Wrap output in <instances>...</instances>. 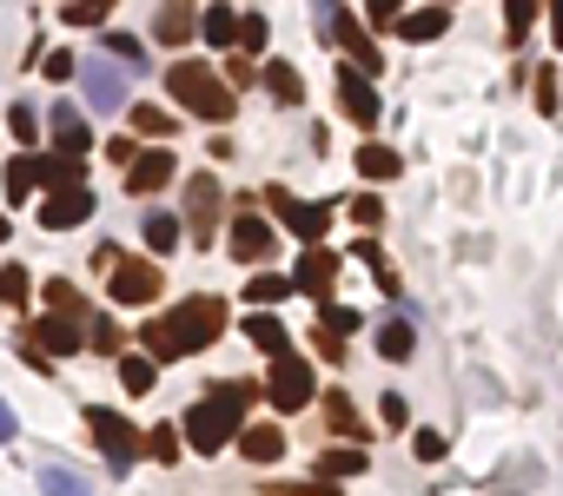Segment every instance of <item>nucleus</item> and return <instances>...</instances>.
Returning <instances> with one entry per match:
<instances>
[{
    "mask_svg": "<svg viewBox=\"0 0 563 496\" xmlns=\"http://www.w3.org/2000/svg\"><path fill=\"white\" fill-rule=\"evenodd\" d=\"M238 450H246L253 463H279L285 457V437H279V424H238V437H232Z\"/></svg>",
    "mask_w": 563,
    "mask_h": 496,
    "instance_id": "19",
    "label": "nucleus"
},
{
    "mask_svg": "<svg viewBox=\"0 0 563 496\" xmlns=\"http://www.w3.org/2000/svg\"><path fill=\"white\" fill-rule=\"evenodd\" d=\"M0 238H8V219H0Z\"/></svg>",
    "mask_w": 563,
    "mask_h": 496,
    "instance_id": "52",
    "label": "nucleus"
},
{
    "mask_svg": "<svg viewBox=\"0 0 563 496\" xmlns=\"http://www.w3.org/2000/svg\"><path fill=\"white\" fill-rule=\"evenodd\" d=\"M193 27H199V14H193V8H167V14H159V21H152V34H159V40H167V47H180V40H193Z\"/></svg>",
    "mask_w": 563,
    "mask_h": 496,
    "instance_id": "26",
    "label": "nucleus"
},
{
    "mask_svg": "<svg viewBox=\"0 0 563 496\" xmlns=\"http://www.w3.org/2000/svg\"><path fill=\"white\" fill-rule=\"evenodd\" d=\"M27 193H34V152L8 159V199H27Z\"/></svg>",
    "mask_w": 563,
    "mask_h": 496,
    "instance_id": "34",
    "label": "nucleus"
},
{
    "mask_svg": "<svg viewBox=\"0 0 563 496\" xmlns=\"http://www.w3.org/2000/svg\"><path fill=\"white\" fill-rule=\"evenodd\" d=\"M73 73H79V94H87V107H100V113H120V107H126V73H120L113 60H79Z\"/></svg>",
    "mask_w": 563,
    "mask_h": 496,
    "instance_id": "6",
    "label": "nucleus"
},
{
    "mask_svg": "<svg viewBox=\"0 0 563 496\" xmlns=\"http://www.w3.org/2000/svg\"><path fill=\"white\" fill-rule=\"evenodd\" d=\"M180 245V219L173 212H146V252H173Z\"/></svg>",
    "mask_w": 563,
    "mask_h": 496,
    "instance_id": "27",
    "label": "nucleus"
},
{
    "mask_svg": "<svg viewBox=\"0 0 563 496\" xmlns=\"http://www.w3.org/2000/svg\"><path fill=\"white\" fill-rule=\"evenodd\" d=\"M159 298V265L146 259V265H133V259H120L113 265V305H152Z\"/></svg>",
    "mask_w": 563,
    "mask_h": 496,
    "instance_id": "12",
    "label": "nucleus"
},
{
    "mask_svg": "<svg viewBox=\"0 0 563 496\" xmlns=\"http://www.w3.org/2000/svg\"><path fill=\"white\" fill-rule=\"evenodd\" d=\"M34 186H47V193H79L87 186V159H34Z\"/></svg>",
    "mask_w": 563,
    "mask_h": 496,
    "instance_id": "17",
    "label": "nucleus"
},
{
    "mask_svg": "<svg viewBox=\"0 0 563 496\" xmlns=\"http://www.w3.org/2000/svg\"><path fill=\"white\" fill-rule=\"evenodd\" d=\"M326 418H332V431H339V437H365V424H358V410H352V397H345V390H332V397H326Z\"/></svg>",
    "mask_w": 563,
    "mask_h": 496,
    "instance_id": "28",
    "label": "nucleus"
},
{
    "mask_svg": "<svg viewBox=\"0 0 563 496\" xmlns=\"http://www.w3.org/2000/svg\"><path fill=\"white\" fill-rule=\"evenodd\" d=\"M87 212H94L87 186H79V193H47V206H40V225H47V232H66V225H79Z\"/></svg>",
    "mask_w": 563,
    "mask_h": 496,
    "instance_id": "18",
    "label": "nucleus"
},
{
    "mask_svg": "<svg viewBox=\"0 0 563 496\" xmlns=\"http://www.w3.org/2000/svg\"><path fill=\"white\" fill-rule=\"evenodd\" d=\"M504 21H511V34L524 40V34H530V21H537V8H530V0H511V14H504Z\"/></svg>",
    "mask_w": 563,
    "mask_h": 496,
    "instance_id": "44",
    "label": "nucleus"
},
{
    "mask_svg": "<svg viewBox=\"0 0 563 496\" xmlns=\"http://www.w3.org/2000/svg\"><path fill=\"white\" fill-rule=\"evenodd\" d=\"M266 199L279 206V219H285V232H298L305 245H318V238H326V225H332V206H305V199H292L285 186H272Z\"/></svg>",
    "mask_w": 563,
    "mask_h": 496,
    "instance_id": "8",
    "label": "nucleus"
},
{
    "mask_svg": "<svg viewBox=\"0 0 563 496\" xmlns=\"http://www.w3.org/2000/svg\"><path fill=\"white\" fill-rule=\"evenodd\" d=\"M167 87H173V100H180L193 120H212V126L232 120V87H225L206 60H180V66L167 73Z\"/></svg>",
    "mask_w": 563,
    "mask_h": 496,
    "instance_id": "3",
    "label": "nucleus"
},
{
    "mask_svg": "<svg viewBox=\"0 0 563 496\" xmlns=\"http://www.w3.org/2000/svg\"><path fill=\"white\" fill-rule=\"evenodd\" d=\"M318 470H326L332 483H345V476H365V450H326V457H318Z\"/></svg>",
    "mask_w": 563,
    "mask_h": 496,
    "instance_id": "29",
    "label": "nucleus"
},
{
    "mask_svg": "<svg viewBox=\"0 0 563 496\" xmlns=\"http://www.w3.org/2000/svg\"><path fill=\"white\" fill-rule=\"evenodd\" d=\"M378 418H384V424H405L412 410H405V397H397V390H384V397H378Z\"/></svg>",
    "mask_w": 563,
    "mask_h": 496,
    "instance_id": "43",
    "label": "nucleus"
},
{
    "mask_svg": "<svg viewBox=\"0 0 563 496\" xmlns=\"http://www.w3.org/2000/svg\"><path fill=\"white\" fill-rule=\"evenodd\" d=\"M139 450H152L159 463H173V457H180V437H173V431H152V437H139Z\"/></svg>",
    "mask_w": 563,
    "mask_h": 496,
    "instance_id": "42",
    "label": "nucleus"
},
{
    "mask_svg": "<svg viewBox=\"0 0 563 496\" xmlns=\"http://www.w3.org/2000/svg\"><path fill=\"white\" fill-rule=\"evenodd\" d=\"M73 66H79V60H73V53H47V73H53V79H66V73H73Z\"/></svg>",
    "mask_w": 563,
    "mask_h": 496,
    "instance_id": "49",
    "label": "nucleus"
},
{
    "mask_svg": "<svg viewBox=\"0 0 563 496\" xmlns=\"http://www.w3.org/2000/svg\"><path fill=\"white\" fill-rule=\"evenodd\" d=\"M326 34H339V47L352 53V73H358V79H371V73L384 66V53L371 47V34H365V27H358L352 14H339V8H332V21H326Z\"/></svg>",
    "mask_w": 563,
    "mask_h": 496,
    "instance_id": "9",
    "label": "nucleus"
},
{
    "mask_svg": "<svg viewBox=\"0 0 563 496\" xmlns=\"http://www.w3.org/2000/svg\"><path fill=\"white\" fill-rule=\"evenodd\" d=\"M365 318L358 311H345V305H326V338H345V331H358Z\"/></svg>",
    "mask_w": 563,
    "mask_h": 496,
    "instance_id": "41",
    "label": "nucleus"
},
{
    "mask_svg": "<svg viewBox=\"0 0 563 496\" xmlns=\"http://www.w3.org/2000/svg\"><path fill=\"white\" fill-rule=\"evenodd\" d=\"M556 47H563V8H556Z\"/></svg>",
    "mask_w": 563,
    "mask_h": 496,
    "instance_id": "51",
    "label": "nucleus"
},
{
    "mask_svg": "<svg viewBox=\"0 0 563 496\" xmlns=\"http://www.w3.org/2000/svg\"><path fill=\"white\" fill-rule=\"evenodd\" d=\"M14 431H21V424H14V410L0 404V444H14Z\"/></svg>",
    "mask_w": 563,
    "mask_h": 496,
    "instance_id": "50",
    "label": "nucleus"
},
{
    "mask_svg": "<svg viewBox=\"0 0 563 496\" xmlns=\"http://www.w3.org/2000/svg\"><path fill=\"white\" fill-rule=\"evenodd\" d=\"M107 21V0H73L66 8V27H100Z\"/></svg>",
    "mask_w": 563,
    "mask_h": 496,
    "instance_id": "39",
    "label": "nucleus"
},
{
    "mask_svg": "<svg viewBox=\"0 0 563 496\" xmlns=\"http://www.w3.org/2000/svg\"><path fill=\"white\" fill-rule=\"evenodd\" d=\"M412 345H418V331H412V318H391V324H378V358H391V364H405V358H412Z\"/></svg>",
    "mask_w": 563,
    "mask_h": 496,
    "instance_id": "21",
    "label": "nucleus"
},
{
    "mask_svg": "<svg viewBox=\"0 0 563 496\" xmlns=\"http://www.w3.org/2000/svg\"><path fill=\"white\" fill-rule=\"evenodd\" d=\"M27 345H34L40 358H73L79 345H87V331H79L73 318H40V324H34V338H27Z\"/></svg>",
    "mask_w": 563,
    "mask_h": 496,
    "instance_id": "14",
    "label": "nucleus"
},
{
    "mask_svg": "<svg viewBox=\"0 0 563 496\" xmlns=\"http://www.w3.org/2000/svg\"><path fill=\"white\" fill-rule=\"evenodd\" d=\"M451 27V8H425V14H397V34L405 40H438Z\"/></svg>",
    "mask_w": 563,
    "mask_h": 496,
    "instance_id": "25",
    "label": "nucleus"
},
{
    "mask_svg": "<svg viewBox=\"0 0 563 496\" xmlns=\"http://www.w3.org/2000/svg\"><path fill=\"white\" fill-rule=\"evenodd\" d=\"M47 126H53L60 159H87V152H94V126H87V113H79V107H53Z\"/></svg>",
    "mask_w": 563,
    "mask_h": 496,
    "instance_id": "11",
    "label": "nucleus"
},
{
    "mask_svg": "<svg viewBox=\"0 0 563 496\" xmlns=\"http://www.w3.org/2000/svg\"><path fill=\"white\" fill-rule=\"evenodd\" d=\"M246 338L266 351V358H285L292 351V338H285V324L272 318V311H259V318H246Z\"/></svg>",
    "mask_w": 563,
    "mask_h": 496,
    "instance_id": "22",
    "label": "nucleus"
},
{
    "mask_svg": "<svg viewBox=\"0 0 563 496\" xmlns=\"http://www.w3.org/2000/svg\"><path fill=\"white\" fill-rule=\"evenodd\" d=\"M292 292H311V298H326L332 285H339V252H326V245H305V259H298V272L285 278Z\"/></svg>",
    "mask_w": 563,
    "mask_h": 496,
    "instance_id": "10",
    "label": "nucleus"
},
{
    "mask_svg": "<svg viewBox=\"0 0 563 496\" xmlns=\"http://www.w3.org/2000/svg\"><path fill=\"white\" fill-rule=\"evenodd\" d=\"M219 206H225V193H219V179H186V232L206 245L212 232H219Z\"/></svg>",
    "mask_w": 563,
    "mask_h": 496,
    "instance_id": "7",
    "label": "nucleus"
},
{
    "mask_svg": "<svg viewBox=\"0 0 563 496\" xmlns=\"http://www.w3.org/2000/svg\"><path fill=\"white\" fill-rule=\"evenodd\" d=\"M345 212L358 219V232H378V225H384V199H371V193H358V199H352Z\"/></svg>",
    "mask_w": 563,
    "mask_h": 496,
    "instance_id": "36",
    "label": "nucleus"
},
{
    "mask_svg": "<svg viewBox=\"0 0 563 496\" xmlns=\"http://www.w3.org/2000/svg\"><path fill=\"white\" fill-rule=\"evenodd\" d=\"M159 186H173V152H133V165H126V193L146 199V193H159Z\"/></svg>",
    "mask_w": 563,
    "mask_h": 496,
    "instance_id": "15",
    "label": "nucleus"
},
{
    "mask_svg": "<svg viewBox=\"0 0 563 496\" xmlns=\"http://www.w3.org/2000/svg\"><path fill=\"white\" fill-rule=\"evenodd\" d=\"M259 79H266V94H272L279 107H305V79H298V66H292V60H266V73H259Z\"/></svg>",
    "mask_w": 563,
    "mask_h": 496,
    "instance_id": "20",
    "label": "nucleus"
},
{
    "mask_svg": "<svg viewBox=\"0 0 563 496\" xmlns=\"http://www.w3.org/2000/svg\"><path fill=\"white\" fill-rule=\"evenodd\" d=\"M133 126L146 139H173V113H159V107H133Z\"/></svg>",
    "mask_w": 563,
    "mask_h": 496,
    "instance_id": "33",
    "label": "nucleus"
},
{
    "mask_svg": "<svg viewBox=\"0 0 563 496\" xmlns=\"http://www.w3.org/2000/svg\"><path fill=\"white\" fill-rule=\"evenodd\" d=\"M87 345H94V351H120V331H113V324H94Z\"/></svg>",
    "mask_w": 563,
    "mask_h": 496,
    "instance_id": "47",
    "label": "nucleus"
},
{
    "mask_svg": "<svg viewBox=\"0 0 563 496\" xmlns=\"http://www.w3.org/2000/svg\"><path fill=\"white\" fill-rule=\"evenodd\" d=\"M107 53H113V60H120V73H133V66H139V60H146V53H139V40H133V34H113V40H107Z\"/></svg>",
    "mask_w": 563,
    "mask_h": 496,
    "instance_id": "40",
    "label": "nucleus"
},
{
    "mask_svg": "<svg viewBox=\"0 0 563 496\" xmlns=\"http://www.w3.org/2000/svg\"><path fill=\"white\" fill-rule=\"evenodd\" d=\"M232 259H238V265H266V259H272V225H266L259 212H238V225H232Z\"/></svg>",
    "mask_w": 563,
    "mask_h": 496,
    "instance_id": "13",
    "label": "nucleus"
},
{
    "mask_svg": "<svg viewBox=\"0 0 563 496\" xmlns=\"http://www.w3.org/2000/svg\"><path fill=\"white\" fill-rule=\"evenodd\" d=\"M246 404H253V384H219L212 397H199V404L186 410V444H193L199 457L225 450V444L238 437V424H246Z\"/></svg>",
    "mask_w": 563,
    "mask_h": 496,
    "instance_id": "2",
    "label": "nucleus"
},
{
    "mask_svg": "<svg viewBox=\"0 0 563 496\" xmlns=\"http://www.w3.org/2000/svg\"><path fill=\"white\" fill-rule=\"evenodd\" d=\"M40 489H47V496H94L87 483H79L73 470H60V463H47V470H40Z\"/></svg>",
    "mask_w": 563,
    "mask_h": 496,
    "instance_id": "30",
    "label": "nucleus"
},
{
    "mask_svg": "<svg viewBox=\"0 0 563 496\" xmlns=\"http://www.w3.org/2000/svg\"><path fill=\"white\" fill-rule=\"evenodd\" d=\"M358 173L365 179H397V173H405V159H397L391 146H378V139H365L358 146Z\"/></svg>",
    "mask_w": 563,
    "mask_h": 496,
    "instance_id": "24",
    "label": "nucleus"
},
{
    "mask_svg": "<svg viewBox=\"0 0 563 496\" xmlns=\"http://www.w3.org/2000/svg\"><path fill=\"white\" fill-rule=\"evenodd\" d=\"M87 424H94V444L107 450V463H113V470H133V457H139V431L120 418V410H100V404H94V410H87Z\"/></svg>",
    "mask_w": 563,
    "mask_h": 496,
    "instance_id": "5",
    "label": "nucleus"
},
{
    "mask_svg": "<svg viewBox=\"0 0 563 496\" xmlns=\"http://www.w3.org/2000/svg\"><path fill=\"white\" fill-rule=\"evenodd\" d=\"M27 292H34V285H27V272H21V265L0 272V305H14V311H21V305H27Z\"/></svg>",
    "mask_w": 563,
    "mask_h": 496,
    "instance_id": "37",
    "label": "nucleus"
},
{
    "mask_svg": "<svg viewBox=\"0 0 563 496\" xmlns=\"http://www.w3.org/2000/svg\"><path fill=\"white\" fill-rule=\"evenodd\" d=\"M199 34H206V47L232 53V47H238V14H232V8H206V14H199Z\"/></svg>",
    "mask_w": 563,
    "mask_h": 496,
    "instance_id": "23",
    "label": "nucleus"
},
{
    "mask_svg": "<svg viewBox=\"0 0 563 496\" xmlns=\"http://www.w3.org/2000/svg\"><path fill=\"white\" fill-rule=\"evenodd\" d=\"M152 377H159V371H152V358H120V384H126L133 397H146V390H152Z\"/></svg>",
    "mask_w": 563,
    "mask_h": 496,
    "instance_id": "32",
    "label": "nucleus"
},
{
    "mask_svg": "<svg viewBox=\"0 0 563 496\" xmlns=\"http://www.w3.org/2000/svg\"><path fill=\"white\" fill-rule=\"evenodd\" d=\"M311 390H318V377H311V364H305L298 351L272 358V377H266V397H272V410H305V404H311Z\"/></svg>",
    "mask_w": 563,
    "mask_h": 496,
    "instance_id": "4",
    "label": "nucleus"
},
{
    "mask_svg": "<svg viewBox=\"0 0 563 496\" xmlns=\"http://www.w3.org/2000/svg\"><path fill=\"white\" fill-rule=\"evenodd\" d=\"M219 331H225V298H186L167 318H146L139 324V345H146L152 364H173V358H193L199 345H212Z\"/></svg>",
    "mask_w": 563,
    "mask_h": 496,
    "instance_id": "1",
    "label": "nucleus"
},
{
    "mask_svg": "<svg viewBox=\"0 0 563 496\" xmlns=\"http://www.w3.org/2000/svg\"><path fill=\"white\" fill-rule=\"evenodd\" d=\"M339 107H345V120H358L365 133L378 126V94H371V79H358V73H339Z\"/></svg>",
    "mask_w": 563,
    "mask_h": 496,
    "instance_id": "16",
    "label": "nucleus"
},
{
    "mask_svg": "<svg viewBox=\"0 0 563 496\" xmlns=\"http://www.w3.org/2000/svg\"><path fill=\"white\" fill-rule=\"evenodd\" d=\"M285 292H292V285H285L279 272H253V278H246V298H253V305H279Z\"/></svg>",
    "mask_w": 563,
    "mask_h": 496,
    "instance_id": "31",
    "label": "nucleus"
},
{
    "mask_svg": "<svg viewBox=\"0 0 563 496\" xmlns=\"http://www.w3.org/2000/svg\"><path fill=\"white\" fill-rule=\"evenodd\" d=\"M8 133H14L21 146H34V139H40V113H34V107H8Z\"/></svg>",
    "mask_w": 563,
    "mask_h": 496,
    "instance_id": "35",
    "label": "nucleus"
},
{
    "mask_svg": "<svg viewBox=\"0 0 563 496\" xmlns=\"http://www.w3.org/2000/svg\"><path fill=\"white\" fill-rule=\"evenodd\" d=\"M225 79H232V87H253L259 66H253V60H232V66H225Z\"/></svg>",
    "mask_w": 563,
    "mask_h": 496,
    "instance_id": "48",
    "label": "nucleus"
},
{
    "mask_svg": "<svg viewBox=\"0 0 563 496\" xmlns=\"http://www.w3.org/2000/svg\"><path fill=\"white\" fill-rule=\"evenodd\" d=\"M266 40H272L266 14H246V21H238V47H246V53H266Z\"/></svg>",
    "mask_w": 563,
    "mask_h": 496,
    "instance_id": "38",
    "label": "nucleus"
},
{
    "mask_svg": "<svg viewBox=\"0 0 563 496\" xmlns=\"http://www.w3.org/2000/svg\"><path fill=\"white\" fill-rule=\"evenodd\" d=\"M412 450H418L425 463H438V457H444V437H438V431H418V437H412Z\"/></svg>",
    "mask_w": 563,
    "mask_h": 496,
    "instance_id": "46",
    "label": "nucleus"
},
{
    "mask_svg": "<svg viewBox=\"0 0 563 496\" xmlns=\"http://www.w3.org/2000/svg\"><path fill=\"white\" fill-rule=\"evenodd\" d=\"M537 113H556V73L550 66L537 73Z\"/></svg>",
    "mask_w": 563,
    "mask_h": 496,
    "instance_id": "45",
    "label": "nucleus"
}]
</instances>
